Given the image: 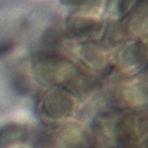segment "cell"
<instances>
[{"label": "cell", "mask_w": 148, "mask_h": 148, "mask_svg": "<svg viewBox=\"0 0 148 148\" xmlns=\"http://www.w3.org/2000/svg\"><path fill=\"white\" fill-rule=\"evenodd\" d=\"M102 23L85 17H73L66 20V33L75 39H91L102 31Z\"/></svg>", "instance_id": "obj_1"}, {"label": "cell", "mask_w": 148, "mask_h": 148, "mask_svg": "<svg viewBox=\"0 0 148 148\" xmlns=\"http://www.w3.org/2000/svg\"><path fill=\"white\" fill-rule=\"evenodd\" d=\"M139 0H109L108 12L115 16H125L129 12Z\"/></svg>", "instance_id": "obj_2"}, {"label": "cell", "mask_w": 148, "mask_h": 148, "mask_svg": "<svg viewBox=\"0 0 148 148\" xmlns=\"http://www.w3.org/2000/svg\"><path fill=\"white\" fill-rule=\"evenodd\" d=\"M62 1L65 5L73 6L78 10L82 8L87 12H89L91 8H97L102 4V0H62Z\"/></svg>", "instance_id": "obj_3"}]
</instances>
